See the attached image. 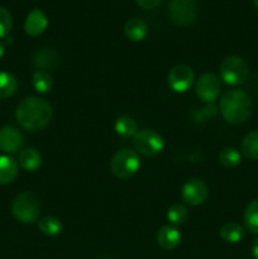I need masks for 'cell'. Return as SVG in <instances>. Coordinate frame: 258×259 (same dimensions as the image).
<instances>
[{"label": "cell", "mask_w": 258, "mask_h": 259, "mask_svg": "<svg viewBox=\"0 0 258 259\" xmlns=\"http://www.w3.org/2000/svg\"><path fill=\"white\" fill-rule=\"evenodd\" d=\"M52 115L51 104L40 98L24 99L15 111L18 124L28 132H38L46 128L50 124Z\"/></svg>", "instance_id": "6da1fadb"}, {"label": "cell", "mask_w": 258, "mask_h": 259, "mask_svg": "<svg viewBox=\"0 0 258 259\" xmlns=\"http://www.w3.org/2000/svg\"><path fill=\"white\" fill-rule=\"evenodd\" d=\"M220 113L233 125L245 123L252 114V100L242 90H229L220 99Z\"/></svg>", "instance_id": "7a4b0ae2"}, {"label": "cell", "mask_w": 258, "mask_h": 259, "mask_svg": "<svg viewBox=\"0 0 258 259\" xmlns=\"http://www.w3.org/2000/svg\"><path fill=\"white\" fill-rule=\"evenodd\" d=\"M39 201L37 196L29 191L22 192L15 197L12 205V214L23 224H33L39 217Z\"/></svg>", "instance_id": "3957f363"}, {"label": "cell", "mask_w": 258, "mask_h": 259, "mask_svg": "<svg viewBox=\"0 0 258 259\" xmlns=\"http://www.w3.org/2000/svg\"><path fill=\"white\" fill-rule=\"evenodd\" d=\"M141 161L137 152L123 148L116 152L110 161V171L116 179L128 180L137 174Z\"/></svg>", "instance_id": "277c9868"}, {"label": "cell", "mask_w": 258, "mask_h": 259, "mask_svg": "<svg viewBox=\"0 0 258 259\" xmlns=\"http://www.w3.org/2000/svg\"><path fill=\"white\" fill-rule=\"evenodd\" d=\"M220 77L230 86H238L244 83L249 77L248 63L238 56H229L220 63Z\"/></svg>", "instance_id": "5b68a950"}, {"label": "cell", "mask_w": 258, "mask_h": 259, "mask_svg": "<svg viewBox=\"0 0 258 259\" xmlns=\"http://www.w3.org/2000/svg\"><path fill=\"white\" fill-rule=\"evenodd\" d=\"M133 146L138 153L144 157H154L161 153L164 147L163 138L152 129L138 132L133 138Z\"/></svg>", "instance_id": "8992f818"}, {"label": "cell", "mask_w": 258, "mask_h": 259, "mask_svg": "<svg viewBox=\"0 0 258 259\" xmlns=\"http://www.w3.org/2000/svg\"><path fill=\"white\" fill-rule=\"evenodd\" d=\"M168 14L172 23L179 27H186L195 23L197 17V5L195 0H171Z\"/></svg>", "instance_id": "52a82bcc"}, {"label": "cell", "mask_w": 258, "mask_h": 259, "mask_svg": "<svg viewBox=\"0 0 258 259\" xmlns=\"http://www.w3.org/2000/svg\"><path fill=\"white\" fill-rule=\"evenodd\" d=\"M222 90L220 78L211 72H205L197 78L196 94L204 103H212L217 100Z\"/></svg>", "instance_id": "ba28073f"}, {"label": "cell", "mask_w": 258, "mask_h": 259, "mask_svg": "<svg viewBox=\"0 0 258 259\" xmlns=\"http://www.w3.org/2000/svg\"><path fill=\"white\" fill-rule=\"evenodd\" d=\"M194 82V72L187 65H176L168 73V85L175 93H185Z\"/></svg>", "instance_id": "9c48e42d"}, {"label": "cell", "mask_w": 258, "mask_h": 259, "mask_svg": "<svg viewBox=\"0 0 258 259\" xmlns=\"http://www.w3.org/2000/svg\"><path fill=\"white\" fill-rule=\"evenodd\" d=\"M207 186L204 181L199 179L189 180L184 185L181 191V197L187 205L191 206H197L201 205L207 197Z\"/></svg>", "instance_id": "30bf717a"}, {"label": "cell", "mask_w": 258, "mask_h": 259, "mask_svg": "<svg viewBox=\"0 0 258 259\" xmlns=\"http://www.w3.org/2000/svg\"><path fill=\"white\" fill-rule=\"evenodd\" d=\"M23 144V136L14 126H4L0 129V149L5 153H15Z\"/></svg>", "instance_id": "8fae6325"}, {"label": "cell", "mask_w": 258, "mask_h": 259, "mask_svg": "<svg viewBox=\"0 0 258 259\" xmlns=\"http://www.w3.org/2000/svg\"><path fill=\"white\" fill-rule=\"evenodd\" d=\"M48 27V18L40 9H33L24 22V30L27 34L35 37L42 34Z\"/></svg>", "instance_id": "7c38bea8"}, {"label": "cell", "mask_w": 258, "mask_h": 259, "mask_svg": "<svg viewBox=\"0 0 258 259\" xmlns=\"http://www.w3.org/2000/svg\"><path fill=\"white\" fill-rule=\"evenodd\" d=\"M180 242H181V234L176 228L166 225V227H162L157 233V243L163 249H175L180 244Z\"/></svg>", "instance_id": "4fadbf2b"}, {"label": "cell", "mask_w": 258, "mask_h": 259, "mask_svg": "<svg viewBox=\"0 0 258 259\" xmlns=\"http://www.w3.org/2000/svg\"><path fill=\"white\" fill-rule=\"evenodd\" d=\"M33 63L42 71L53 70L58 65V56L50 48H42L33 55Z\"/></svg>", "instance_id": "5bb4252c"}, {"label": "cell", "mask_w": 258, "mask_h": 259, "mask_svg": "<svg viewBox=\"0 0 258 259\" xmlns=\"http://www.w3.org/2000/svg\"><path fill=\"white\" fill-rule=\"evenodd\" d=\"M124 33L128 39L133 40V42H141L148 34V27L144 20L139 19V18H133L125 23Z\"/></svg>", "instance_id": "9a60e30c"}, {"label": "cell", "mask_w": 258, "mask_h": 259, "mask_svg": "<svg viewBox=\"0 0 258 259\" xmlns=\"http://www.w3.org/2000/svg\"><path fill=\"white\" fill-rule=\"evenodd\" d=\"M17 176V161L10 156H0V185L12 184Z\"/></svg>", "instance_id": "2e32d148"}, {"label": "cell", "mask_w": 258, "mask_h": 259, "mask_svg": "<svg viewBox=\"0 0 258 259\" xmlns=\"http://www.w3.org/2000/svg\"><path fill=\"white\" fill-rule=\"evenodd\" d=\"M19 164L23 169L28 172H33L38 169L42 164V156L34 148H25L19 153Z\"/></svg>", "instance_id": "e0dca14e"}, {"label": "cell", "mask_w": 258, "mask_h": 259, "mask_svg": "<svg viewBox=\"0 0 258 259\" xmlns=\"http://www.w3.org/2000/svg\"><path fill=\"white\" fill-rule=\"evenodd\" d=\"M219 234L224 242L235 244L244 238V229L238 223L229 222L220 228Z\"/></svg>", "instance_id": "ac0fdd59"}, {"label": "cell", "mask_w": 258, "mask_h": 259, "mask_svg": "<svg viewBox=\"0 0 258 259\" xmlns=\"http://www.w3.org/2000/svg\"><path fill=\"white\" fill-rule=\"evenodd\" d=\"M116 134L120 136L121 138H132L138 133V126H137L136 120L131 116H119L115 121V125H114Z\"/></svg>", "instance_id": "d6986e66"}, {"label": "cell", "mask_w": 258, "mask_h": 259, "mask_svg": "<svg viewBox=\"0 0 258 259\" xmlns=\"http://www.w3.org/2000/svg\"><path fill=\"white\" fill-rule=\"evenodd\" d=\"M242 153L247 158L258 161V129L252 131L243 138Z\"/></svg>", "instance_id": "ffe728a7"}, {"label": "cell", "mask_w": 258, "mask_h": 259, "mask_svg": "<svg viewBox=\"0 0 258 259\" xmlns=\"http://www.w3.org/2000/svg\"><path fill=\"white\" fill-rule=\"evenodd\" d=\"M243 220L248 232L258 234V200H253L247 205Z\"/></svg>", "instance_id": "44dd1931"}, {"label": "cell", "mask_w": 258, "mask_h": 259, "mask_svg": "<svg viewBox=\"0 0 258 259\" xmlns=\"http://www.w3.org/2000/svg\"><path fill=\"white\" fill-rule=\"evenodd\" d=\"M62 223L55 217H46L38 220V229L47 237H56L62 232Z\"/></svg>", "instance_id": "7402d4cb"}, {"label": "cell", "mask_w": 258, "mask_h": 259, "mask_svg": "<svg viewBox=\"0 0 258 259\" xmlns=\"http://www.w3.org/2000/svg\"><path fill=\"white\" fill-rule=\"evenodd\" d=\"M32 83L33 88H34L35 91H38V93H50L51 89H52L53 86L52 76H51L47 71L37 70L32 76Z\"/></svg>", "instance_id": "603a6c76"}, {"label": "cell", "mask_w": 258, "mask_h": 259, "mask_svg": "<svg viewBox=\"0 0 258 259\" xmlns=\"http://www.w3.org/2000/svg\"><path fill=\"white\" fill-rule=\"evenodd\" d=\"M18 81L9 72H0V100L8 99L17 91Z\"/></svg>", "instance_id": "cb8c5ba5"}, {"label": "cell", "mask_w": 258, "mask_h": 259, "mask_svg": "<svg viewBox=\"0 0 258 259\" xmlns=\"http://www.w3.org/2000/svg\"><path fill=\"white\" fill-rule=\"evenodd\" d=\"M219 162L227 168H234V167L239 166L242 162V156H240L239 151L233 147H225L220 151L219 153Z\"/></svg>", "instance_id": "d4e9b609"}, {"label": "cell", "mask_w": 258, "mask_h": 259, "mask_svg": "<svg viewBox=\"0 0 258 259\" xmlns=\"http://www.w3.org/2000/svg\"><path fill=\"white\" fill-rule=\"evenodd\" d=\"M187 217H189L187 209L182 204H179V202L171 205L168 210H167V219L174 225L184 224L187 220Z\"/></svg>", "instance_id": "484cf974"}, {"label": "cell", "mask_w": 258, "mask_h": 259, "mask_svg": "<svg viewBox=\"0 0 258 259\" xmlns=\"http://www.w3.org/2000/svg\"><path fill=\"white\" fill-rule=\"evenodd\" d=\"M13 27V18L7 8L0 7V38H5Z\"/></svg>", "instance_id": "4316f807"}, {"label": "cell", "mask_w": 258, "mask_h": 259, "mask_svg": "<svg viewBox=\"0 0 258 259\" xmlns=\"http://www.w3.org/2000/svg\"><path fill=\"white\" fill-rule=\"evenodd\" d=\"M137 3L143 9H153L161 4L162 0H137Z\"/></svg>", "instance_id": "83f0119b"}, {"label": "cell", "mask_w": 258, "mask_h": 259, "mask_svg": "<svg viewBox=\"0 0 258 259\" xmlns=\"http://www.w3.org/2000/svg\"><path fill=\"white\" fill-rule=\"evenodd\" d=\"M252 254H253V258L258 259V238L254 240V243H253L252 245Z\"/></svg>", "instance_id": "f1b7e54d"}, {"label": "cell", "mask_w": 258, "mask_h": 259, "mask_svg": "<svg viewBox=\"0 0 258 259\" xmlns=\"http://www.w3.org/2000/svg\"><path fill=\"white\" fill-rule=\"evenodd\" d=\"M4 53H5V46L3 45V42H0V58L4 56Z\"/></svg>", "instance_id": "f546056e"}, {"label": "cell", "mask_w": 258, "mask_h": 259, "mask_svg": "<svg viewBox=\"0 0 258 259\" xmlns=\"http://www.w3.org/2000/svg\"><path fill=\"white\" fill-rule=\"evenodd\" d=\"M253 4H254V7L258 9V0H253Z\"/></svg>", "instance_id": "4dcf8cb0"}]
</instances>
